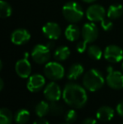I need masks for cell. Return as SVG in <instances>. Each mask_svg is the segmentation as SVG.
Masks as SVG:
<instances>
[{"mask_svg": "<svg viewBox=\"0 0 123 124\" xmlns=\"http://www.w3.org/2000/svg\"><path fill=\"white\" fill-rule=\"evenodd\" d=\"M30 114L25 109H20L15 113L14 121L17 124H25L30 120Z\"/></svg>", "mask_w": 123, "mask_h": 124, "instance_id": "cell-20", "label": "cell"}, {"mask_svg": "<svg viewBox=\"0 0 123 124\" xmlns=\"http://www.w3.org/2000/svg\"><path fill=\"white\" fill-rule=\"evenodd\" d=\"M62 15L66 20L72 24L80 21L84 17V10L79 3L76 2H67L62 7Z\"/></svg>", "mask_w": 123, "mask_h": 124, "instance_id": "cell-3", "label": "cell"}, {"mask_svg": "<svg viewBox=\"0 0 123 124\" xmlns=\"http://www.w3.org/2000/svg\"><path fill=\"white\" fill-rule=\"evenodd\" d=\"M122 124H123V123H122Z\"/></svg>", "mask_w": 123, "mask_h": 124, "instance_id": "cell-37", "label": "cell"}, {"mask_svg": "<svg viewBox=\"0 0 123 124\" xmlns=\"http://www.w3.org/2000/svg\"><path fill=\"white\" fill-rule=\"evenodd\" d=\"M44 74L47 78L55 81V80L62 79L63 78L65 74V69L59 62H49L45 65Z\"/></svg>", "mask_w": 123, "mask_h": 124, "instance_id": "cell-4", "label": "cell"}, {"mask_svg": "<svg viewBox=\"0 0 123 124\" xmlns=\"http://www.w3.org/2000/svg\"><path fill=\"white\" fill-rule=\"evenodd\" d=\"M106 16V12L103 6L100 4L90 5L86 10V17L89 21L101 22Z\"/></svg>", "mask_w": 123, "mask_h": 124, "instance_id": "cell-7", "label": "cell"}, {"mask_svg": "<svg viewBox=\"0 0 123 124\" xmlns=\"http://www.w3.org/2000/svg\"><path fill=\"white\" fill-rule=\"evenodd\" d=\"M10 38L14 44L20 46V45L25 44L30 41V34L27 30L23 29V28H19L12 32Z\"/></svg>", "mask_w": 123, "mask_h": 124, "instance_id": "cell-12", "label": "cell"}, {"mask_svg": "<svg viewBox=\"0 0 123 124\" xmlns=\"http://www.w3.org/2000/svg\"><path fill=\"white\" fill-rule=\"evenodd\" d=\"M78 115L76 113V111L73 109H70L65 113L64 115V118L67 123H72L77 120Z\"/></svg>", "mask_w": 123, "mask_h": 124, "instance_id": "cell-26", "label": "cell"}, {"mask_svg": "<svg viewBox=\"0 0 123 124\" xmlns=\"http://www.w3.org/2000/svg\"><path fill=\"white\" fill-rule=\"evenodd\" d=\"M64 112V107L61 104L58 103V101H53L50 104V111L49 113H51L52 116H61Z\"/></svg>", "mask_w": 123, "mask_h": 124, "instance_id": "cell-25", "label": "cell"}, {"mask_svg": "<svg viewBox=\"0 0 123 124\" xmlns=\"http://www.w3.org/2000/svg\"><path fill=\"white\" fill-rule=\"evenodd\" d=\"M33 124H49V123H48L46 120L42 119L41 117H40V119L36 120V121L33 123Z\"/></svg>", "mask_w": 123, "mask_h": 124, "instance_id": "cell-31", "label": "cell"}, {"mask_svg": "<svg viewBox=\"0 0 123 124\" xmlns=\"http://www.w3.org/2000/svg\"><path fill=\"white\" fill-rule=\"evenodd\" d=\"M114 110L108 106H101L96 112V117L101 122H109L113 118Z\"/></svg>", "mask_w": 123, "mask_h": 124, "instance_id": "cell-15", "label": "cell"}, {"mask_svg": "<svg viewBox=\"0 0 123 124\" xmlns=\"http://www.w3.org/2000/svg\"><path fill=\"white\" fill-rule=\"evenodd\" d=\"M87 44L88 43L86 42L84 40L79 41L78 44H77V46H76V50H77V52H79V53H83V52H84L86 50H87Z\"/></svg>", "mask_w": 123, "mask_h": 124, "instance_id": "cell-28", "label": "cell"}, {"mask_svg": "<svg viewBox=\"0 0 123 124\" xmlns=\"http://www.w3.org/2000/svg\"><path fill=\"white\" fill-rule=\"evenodd\" d=\"M82 124H98L96 120L93 119V118H86L83 121Z\"/></svg>", "mask_w": 123, "mask_h": 124, "instance_id": "cell-30", "label": "cell"}, {"mask_svg": "<svg viewBox=\"0 0 123 124\" xmlns=\"http://www.w3.org/2000/svg\"><path fill=\"white\" fill-rule=\"evenodd\" d=\"M100 25H101L102 29L105 31H110V30L113 28V22H112L111 20H110V19H109V20L108 19H104L101 21V23H100Z\"/></svg>", "mask_w": 123, "mask_h": 124, "instance_id": "cell-27", "label": "cell"}, {"mask_svg": "<svg viewBox=\"0 0 123 124\" xmlns=\"http://www.w3.org/2000/svg\"><path fill=\"white\" fill-rule=\"evenodd\" d=\"M3 89V78H0V90Z\"/></svg>", "mask_w": 123, "mask_h": 124, "instance_id": "cell-33", "label": "cell"}, {"mask_svg": "<svg viewBox=\"0 0 123 124\" xmlns=\"http://www.w3.org/2000/svg\"><path fill=\"white\" fill-rule=\"evenodd\" d=\"M15 72L19 77L22 78H26L30 77L31 73V65L27 57H24L17 61L15 64Z\"/></svg>", "mask_w": 123, "mask_h": 124, "instance_id": "cell-13", "label": "cell"}, {"mask_svg": "<svg viewBox=\"0 0 123 124\" xmlns=\"http://www.w3.org/2000/svg\"><path fill=\"white\" fill-rule=\"evenodd\" d=\"M106 83L113 90L123 89V73L114 70L111 66L107 67Z\"/></svg>", "mask_w": 123, "mask_h": 124, "instance_id": "cell-6", "label": "cell"}, {"mask_svg": "<svg viewBox=\"0 0 123 124\" xmlns=\"http://www.w3.org/2000/svg\"><path fill=\"white\" fill-rule=\"evenodd\" d=\"M42 32L46 38L51 40H58L61 36L62 30L58 24L55 22H48L42 27Z\"/></svg>", "mask_w": 123, "mask_h": 124, "instance_id": "cell-11", "label": "cell"}, {"mask_svg": "<svg viewBox=\"0 0 123 124\" xmlns=\"http://www.w3.org/2000/svg\"><path fill=\"white\" fill-rule=\"evenodd\" d=\"M104 57L108 62L112 63L119 62L123 59V50L116 45H110L105 47Z\"/></svg>", "mask_w": 123, "mask_h": 124, "instance_id": "cell-8", "label": "cell"}, {"mask_svg": "<svg viewBox=\"0 0 123 124\" xmlns=\"http://www.w3.org/2000/svg\"><path fill=\"white\" fill-rule=\"evenodd\" d=\"M46 84L45 78L41 74H36L29 78L27 82V89L31 92H38L44 87Z\"/></svg>", "mask_w": 123, "mask_h": 124, "instance_id": "cell-14", "label": "cell"}, {"mask_svg": "<svg viewBox=\"0 0 123 124\" xmlns=\"http://www.w3.org/2000/svg\"><path fill=\"white\" fill-rule=\"evenodd\" d=\"M70 50L67 46H62L58 47L54 52V58L56 59L57 61H59V62H62V61H65L66 59H67L70 56Z\"/></svg>", "mask_w": 123, "mask_h": 124, "instance_id": "cell-19", "label": "cell"}, {"mask_svg": "<svg viewBox=\"0 0 123 124\" xmlns=\"http://www.w3.org/2000/svg\"><path fill=\"white\" fill-rule=\"evenodd\" d=\"M84 67L80 63H74L69 68L67 71V77L69 80H76L83 74L84 73Z\"/></svg>", "mask_w": 123, "mask_h": 124, "instance_id": "cell-17", "label": "cell"}, {"mask_svg": "<svg viewBox=\"0 0 123 124\" xmlns=\"http://www.w3.org/2000/svg\"><path fill=\"white\" fill-rule=\"evenodd\" d=\"M12 8L8 3L4 0L0 1V17L2 19H6L11 16Z\"/></svg>", "mask_w": 123, "mask_h": 124, "instance_id": "cell-23", "label": "cell"}, {"mask_svg": "<svg viewBox=\"0 0 123 124\" xmlns=\"http://www.w3.org/2000/svg\"><path fill=\"white\" fill-rule=\"evenodd\" d=\"M50 111V104H48L46 101H41L35 107V112L39 117H43L46 116Z\"/></svg>", "mask_w": 123, "mask_h": 124, "instance_id": "cell-21", "label": "cell"}, {"mask_svg": "<svg viewBox=\"0 0 123 124\" xmlns=\"http://www.w3.org/2000/svg\"><path fill=\"white\" fill-rule=\"evenodd\" d=\"M62 98L66 104L76 109L84 107L88 101V95L84 88L74 83H68L65 85Z\"/></svg>", "mask_w": 123, "mask_h": 124, "instance_id": "cell-1", "label": "cell"}, {"mask_svg": "<svg viewBox=\"0 0 123 124\" xmlns=\"http://www.w3.org/2000/svg\"><path fill=\"white\" fill-rule=\"evenodd\" d=\"M122 73H123V62H122Z\"/></svg>", "mask_w": 123, "mask_h": 124, "instance_id": "cell-35", "label": "cell"}, {"mask_svg": "<svg viewBox=\"0 0 123 124\" xmlns=\"http://www.w3.org/2000/svg\"><path fill=\"white\" fill-rule=\"evenodd\" d=\"M13 122V114L7 108L0 110V124H11Z\"/></svg>", "mask_w": 123, "mask_h": 124, "instance_id": "cell-22", "label": "cell"}, {"mask_svg": "<svg viewBox=\"0 0 123 124\" xmlns=\"http://www.w3.org/2000/svg\"><path fill=\"white\" fill-rule=\"evenodd\" d=\"M116 111L118 113L119 116H122L123 117V101H121L116 106Z\"/></svg>", "mask_w": 123, "mask_h": 124, "instance_id": "cell-29", "label": "cell"}, {"mask_svg": "<svg viewBox=\"0 0 123 124\" xmlns=\"http://www.w3.org/2000/svg\"><path fill=\"white\" fill-rule=\"evenodd\" d=\"M54 45H55V44L52 42V41H50V42H48L47 44H46V46H47L48 47L50 48V49H51V48H52L53 46H54Z\"/></svg>", "mask_w": 123, "mask_h": 124, "instance_id": "cell-32", "label": "cell"}, {"mask_svg": "<svg viewBox=\"0 0 123 124\" xmlns=\"http://www.w3.org/2000/svg\"><path fill=\"white\" fill-rule=\"evenodd\" d=\"M82 1H84V3H92L94 2H95L96 0H82Z\"/></svg>", "mask_w": 123, "mask_h": 124, "instance_id": "cell-34", "label": "cell"}, {"mask_svg": "<svg viewBox=\"0 0 123 124\" xmlns=\"http://www.w3.org/2000/svg\"><path fill=\"white\" fill-rule=\"evenodd\" d=\"M50 48L46 45L37 44L34 46L31 52V57L33 60L38 64L47 63L51 57Z\"/></svg>", "mask_w": 123, "mask_h": 124, "instance_id": "cell-5", "label": "cell"}, {"mask_svg": "<svg viewBox=\"0 0 123 124\" xmlns=\"http://www.w3.org/2000/svg\"><path fill=\"white\" fill-rule=\"evenodd\" d=\"M67 124H69V123H67Z\"/></svg>", "mask_w": 123, "mask_h": 124, "instance_id": "cell-36", "label": "cell"}, {"mask_svg": "<svg viewBox=\"0 0 123 124\" xmlns=\"http://www.w3.org/2000/svg\"><path fill=\"white\" fill-rule=\"evenodd\" d=\"M87 52L89 57L93 60H100L101 58L102 55H103L101 49L98 46H95V45H92V46H89L87 49Z\"/></svg>", "mask_w": 123, "mask_h": 124, "instance_id": "cell-24", "label": "cell"}, {"mask_svg": "<svg viewBox=\"0 0 123 124\" xmlns=\"http://www.w3.org/2000/svg\"><path fill=\"white\" fill-rule=\"evenodd\" d=\"M105 84L104 76L98 69H89L83 78V85L89 91L95 92L101 89Z\"/></svg>", "mask_w": 123, "mask_h": 124, "instance_id": "cell-2", "label": "cell"}, {"mask_svg": "<svg viewBox=\"0 0 123 124\" xmlns=\"http://www.w3.org/2000/svg\"><path fill=\"white\" fill-rule=\"evenodd\" d=\"M123 14V7L121 4H112L107 10L106 16L110 20H116L120 18Z\"/></svg>", "mask_w": 123, "mask_h": 124, "instance_id": "cell-18", "label": "cell"}, {"mask_svg": "<svg viewBox=\"0 0 123 124\" xmlns=\"http://www.w3.org/2000/svg\"><path fill=\"white\" fill-rule=\"evenodd\" d=\"M62 95L60 86L55 82H51L46 86L44 90V96L49 101H58Z\"/></svg>", "mask_w": 123, "mask_h": 124, "instance_id": "cell-10", "label": "cell"}, {"mask_svg": "<svg viewBox=\"0 0 123 124\" xmlns=\"http://www.w3.org/2000/svg\"><path fill=\"white\" fill-rule=\"evenodd\" d=\"M81 35H82L83 40H84L86 42L92 43L98 38L99 30L93 22L86 23L82 27Z\"/></svg>", "mask_w": 123, "mask_h": 124, "instance_id": "cell-9", "label": "cell"}, {"mask_svg": "<svg viewBox=\"0 0 123 124\" xmlns=\"http://www.w3.org/2000/svg\"><path fill=\"white\" fill-rule=\"evenodd\" d=\"M64 35L67 40H68L69 41H74L79 39V37L80 36V29L75 24L72 23L67 26Z\"/></svg>", "mask_w": 123, "mask_h": 124, "instance_id": "cell-16", "label": "cell"}]
</instances>
